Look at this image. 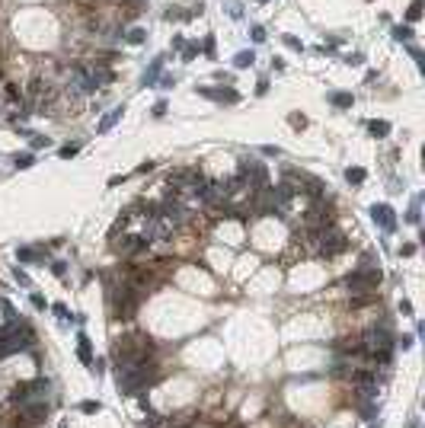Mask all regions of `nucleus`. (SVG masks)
<instances>
[{
  "instance_id": "obj_1",
  "label": "nucleus",
  "mask_w": 425,
  "mask_h": 428,
  "mask_svg": "<svg viewBox=\"0 0 425 428\" xmlns=\"http://www.w3.org/2000/svg\"><path fill=\"white\" fill-rule=\"evenodd\" d=\"M151 352H154V339L144 336V333H134V336H125V339L115 342V348H112V361H115L118 371H121V368H131V364L147 361Z\"/></svg>"
},
{
  "instance_id": "obj_2",
  "label": "nucleus",
  "mask_w": 425,
  "mask_h": 428,
  "mask_svg": "<svg viewBox=\"0 0 425 428\" xmlns=\"http://www.w3.org/2000/svg\"><path fill=\"white\" fill-rule=\"evenodd\" d=\"M157 380H160V371H157V364H151V361H141V364H131V368L118 371V387H121V393H128V396L147 390Z\"/></svg>"
},
{
  "instance_id": "obj_3",
  "label": "nucleus",
  "mask_w": 425,
  "mask_h": 428,
  "mask_svg": "<svg viewBox=\"0 0 425 428\" xmlns=\"http://www.w3.org/2000/svg\"><path fill=\"white\" fill-rule=\"evenodd\" d=\"M358 345H361V352L368 355L371 361L387 364L390 361V352H393V336H390V329H384V326H371V329H364V333H361Z\"/></svg>"
},
{
  "instance_id": "obj_4",
  "label": "nucleus",
  "mask_w": 425,
  "mask_h": 428,
  "mask_svg": "<svg viewBox=\"0 0 425 428\" xmlns=\"http://www.w3.org/2000/svg\"><path fill=\"white\" fill-rule=\"evenodd\" d=\"M377 284H380V268H371V265H364V268H358V272H352L345 278V288L352 294H371Z\"/></svg>"
},
{
  "instance_id": "obj_5",
  "label": "nucleus",
  "mask_w": 425,
  "mask_h": 428,
  "mask_svg": "<svg viewBox=\"0 0 425 428\" xmlns=\"http://www.w3.org/2000/svg\"><path fill=\"white\" fill-rule=\"evenodd\" d=\"M45 393H48V380H29V383H20V387H13V393H10V399L16 406L20 403H36V399H45Z\"/></svg>"
},
{
  "instance_id": "obj_6",
  "label": "nucleus",
  "mask_w": 425,
  "mask_h": 428,
  "mask_svg": "<svg viewBox=\"0 0 425 428\" xmlns=\"http://www.w3.org/2000/svg\"><path fill=\"white\" fill-rule=\"evenodd\" d=\"M93 90H96V80L90 77L86 67H71V71H67V93L86 96V93H93Z\"/></svg>"
},
{
  "instance_id": "obj_7",
  "label": "nucleus",
  "mask_w": 425,
  "mask_h": 428,
  "mask_svg": "<svg viewBox=\"0 0 425 428\" xmlns=\"http://www.w3.org/2000/svg\"><path fill=\"white\" fill-rule=\"evenodd\" d=\"M42 418H48V403L36 399V403H20V422L23 425H39Z\"/></svg>"
},
{
  "instance_id": "obj_8",
  "label": "nucleus",
  "mask_w": 425,
  "mask_h": 428,
  "mask_svg": "<svg viewBox=\"0 0 425 428\" xmlns=\"http://www.w3.org/2000/svg\"><path fill=\"white\" fill-rule=\"evenodd\" d=\"M371 217H374V224H380L384 230H393L396 227V217H393V208L390 205H374L371 208Z\"/></svg>"
},
{
  "instance_id": "obj_9",
  "label": "nucleus",
  "mask_w": 425,
  "mask_h": 428,
  "mask_svg": "<svg viewBox=\"0 0 425 428\" xmlns=\"http://www.w3.org/2000/svg\"><path fill=\"white\" fill-rule=\"evenodd\" d=\"M144 246H147V243L141 237H121L115 243V252H118V256H134V252H141Z\"/></svg>"
},
{
  "instance_id": "obj_10",
  "label": "nucleus",
  "mask_w": 425,
  "mask_h": 428,
  "mask_svg": "<svg viewBox=\"0 0 425 428\" xmlns=\"http://www.w3.org/2000/svg\"><path fill=\"white\" fill-rule=\"evenodd\" d=\"M77 358H80L83 364H93V345H90V339H86L83 333L77 336Z\"/></svg>"
},
{
  "instance_id": "obj_11",
  "label": "nucleus",
  "mask_w": 425,
  "mask_h": 428,
  "mask_svg": "<svg viewBox=\"0 0 425 428\" xmlns=\"http://www.w3.org/2000/svg\"><path fill=\"white\" fill-rule=\"evenodd\" d=\"M163 61H167V58H157V61H154V67H151V71L144 74V86H154V80L160 77V67H163Z\"/></svg>"
},
{
  "instance_id": "obj_12",
  "label": "nucleus",
  "mask_w": 425,
  "mask_h": 428,
  "mask_svg": "<svg viewBox=\"0 0 425 428\" xmlns=\"http://www.w3.org/2000/svg\"><path fill=\"white\" fill-rule=\"evenodd\" d=\"M121 112H125V109H121V106H118V109H112V112H109V115H106V118H102V121H99V131H109V128H112V125H115V121L121 118Z\"/></svg>"
},
{
  "instance_id": "obj_13",
  "label": "nucleus",
  "mask_w": 425,
  "mask_h": 428,
  "mask_svg": "<svg viewBox=\"0 0 425 428\" xmlns=\"http://www.w3.org/2000/svg\"><path fill=\"white\" fill-rule=\"evenodd\" d=\"M16 259H20V262H36V259H39V249H32V246H20V249H16Z\"/></svg>"
},
{
  "instance_id": "obj_14",
  "label": "nucleus",
  "mask_w": 425,
  "mask_h": 428,
  "mask_svg": "<svg viewBox=\"0 0 425 428\" xmlns=\"http://www.w3.org/2000/svg\"><path fill=\"white\" fill-rule=\"evenodd\" d=\"M368 131H371L374 137H387V134H390V125H387V121H371Z\"/></svg>"
},
{
  "instance_id": "obj_15",
  "label": "nucleus",
  "mask_w": 425,
  "mask_h": 428,
  "mask_svg": "<svg viewBox=\"0 0 425 428\" xmlns=\"http://www.w3.org/2000/svg\"><path fill=\"white\" fill-rule=\"evenodd\" d=\"M329 102H333V106H339V109H349V106H352V96H349V93H333V96H329Z\"/></svg>"
},
{
  "instance_id": "obj_16",
  "label": "nucleus",
  "mask_w": 425,
  "mask_h": 428,
  "mask_svg": "<svg viewBox=\"0 0 425 428\" xmlns=\"http://www.w3.org/2000/svg\"><path fill=\"white\" fill-rule=\"evenodd\" d=\"M253 61H256V55H253V51H240V55L233 58V64H237L240 71H243V67H249V64H253Z\"/></svg>"
},
{
  "instance_id": "obj_17",
  "label": "nucleus",
  "mask_w": 425,
  "mask_h": 428,
  "mask_svg": "<svg viewBox=\"0 0 425 428\" xmlns=\"http://www.w3.org/2000/svg\"><path fill=\"white\" fill-rule=\"evenodd\" d=\"M13 163H16V170H29L32 163H36V157H32V154H16Z\"/></svg>"
},
{
  "instance_id": "obj_18",
  "label": "nucleus",
  "mask_w": 425,
  "mask_h": 428,
  "mask_svg": "<svg viewBox=\"0 0 425 428\" xmlns=\"http://www.w3.org/2000/svg\"><path fill=\"white\" fill-rule=\"evenodd\" d=\"M345 179L358 186V182H364V170H361V167H352V170H345Z\"/></svg>"
},
{
  "instance_id": "obj_19",
  "label": "nucleus",
  "mask_w": 425,
  "mask_h": 428,
  "mask_svg": "<svg viewBox=\"0 0 425 428\" xmlns=\"http://www.w3.org/2000/svg\"><path fill=\"white\" fill-rule=\"evenodd\" d=\"M409 36H412L409 26H396V29H393V39H396V42H409Z\"/></svg>"
},
{
  "instance_id": "obj_20",
  "label": "nucleus",
  "mask_w": 425,
  "mask_h": 428,
  "mask_svg": "<svg viewBox=\"0 0 425 428\" xmlns=\"http://www.w3.org/2000/svg\"><path fill=\"white\" fill-rule=\"evenodd\" d=\"M419 16H422V0H412V7H409V20L415 23Z\"/></svg>"
},
{
  "instance_id": "obj_21",
  "label": "nucleus",
  "mask_w": 425,
  "mask_h": 428,
  "mask_svg": "<svg viewBox=\"0 0 425 428\" xmlns=\"http://www.w3.org/2000/svg\"><path fill=\"white\" fill-rule=\"evenodd\" d=\"M80 412H86V415L99 412V403H93V399H86V403H80Z\"/></svg>"
},
{
  "instance_id": "obj_22",
  "label": "nucleus",
  "mask_w": 425,
  "mask_h": 428,
  "mask_svg": "<svg viewBox=\"0 0 425 428\" xmlns=\"http://www.w3.org/2000/svg\"><path fill=\"white\" fill-rule=\"evenodd\" d=\"M144 36H147L144 29H131V36H128V42H134V45H141V42H144Z\"/></svg>"
},
{
  "instance_id": "obj_23",
  "label": "nucleus",
  "mask_w": 425,
  "mask_h": 428,
  "mask_svg": "<svg viewBox=\"0 0 425 428\" xmlns=\"http://www.w3.org/2000/svg\"><path fill=\"white\" fill-rule=\"evenodd\" d=\"M77 151H80V144H67V147H61V157L67 160V157H74Z\"/></svg>"
},
{
  "instance_id": "obj_24",
  "label": "nucleus",
  "mask_w": 425,
  "mask_h": 428,
  "mask_svg": "<svg viewBox=\"0 0 425 428\" xmlns=\"http://www.w3.org/2000/svg\"><path fill=\"white\" fill-rule=\"evenodd\" d=\"M406 221H409V224H419V202H415V205L409 208V214H406Z\"/></svg>"
},
{
  "instance_id": "obj_25",
  "label": "nucleus",
  "mask_w": 425,
  "mask_h": 428,
  "mask_svg": "<svg viewBox=\"0 0 425 428\" xmlns=\"http://www.w3.org/2000/svg\"><path fill=\"white\" fill-rule=\"evenodd\" d=\"M39 147H48V137H32V151H39Z\"/></svg>"
},
{
  "instance_id": "obj_26",
  "label": "nucleus",
  "mask_w": 425,
  "mask_h": 428,
  "mask_svg": "<svg viewBox=\"0 0 425 428\" xmlns=\"http://www.w3.org/2000/svg\"><path fill=\"white\" fill-rule=\"evenodd\" d=\"M253 39L256 42H265V29H262V26H253Z\"/></svg>"
},
{
  "instance_id": "obj_27",
  "label": "nucleus",
  "mask_w": 425,
  "mask_h": 428,
  "mask_svg": "<svg viewBox=\"0 0 425 428\" xmlns=\"http://www.w3.org/2000/svg\"><path fill=\"white\" fill-rule=\"evenodd\" d=\"M51 310H55V313H58L61 320H67V307H64V304H55V307H51Z\"/></svg>"
},
{
  "instance_id": "obj_28",
  "label": "nucleus",
  "mask_w": 425,
  "mask_h": 428,
  "mask_svg": "<svg viewBox=\"0 0 425 428\" xmlns=\"http://www.w3.org/2000/svg\"><path fill=\"white\" fill-rule=\"evenodd\" d=\"M291 125L294 128H304V125H307V118H304V115H291Z\"/></svg>"
},
{
  "instance_id": "obj_29",
  "label": "nucleus",
  "mask_w": 425,
  "mask_h": 428,
  "mask_svg": "<svg viewBox=\"0 0 425 428\" xmlns=\"http://www.w3.org/2000/svg\"><path fill=\"white\" fill-rule=\"evenodd\" d=\"M32 307H36V310H45V301H42L39 294H32Z\"/></svg>"
},
{
  "instance_id": "obj_30",
  "label": "nucleus",
  "mask_w": 425,
  "mask_h": 428,
  "mask_svg": "<svg viewBox=\"0 0 425 428\" xmlns=\"http://www.w3.org/2000/svg\"><path fill=\"white\" fill-rule=\"evenodd\" d=\"M16 281H20V284H29V278H26L23 268H16Z\"/></svg>"
},
{
  "instance_id": "obj_31",
  "label": "nucleus",
  "mask_w": 425,
  "mask_h": 428,
  "mask_svg": "<svg viewBox=\"0 0 425 428\" xmlns=\"http://www.w3.org/2000/svg\"><path fill=\"white\" fill-rule=\"evenodd\" d=\"M262 154H265V157H278L281 151H278V147H262Z\"/></svg>"
}]
</instances>
